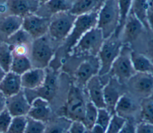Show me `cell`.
I'll return each instance as SVG.
<instances>
[{"mask_svg": "<svg viewBox=\"0 0 153 133\" xmlns=\"http://www.w3.org/2000/svg\"><path fill=\"white\" fill-rule=\"evenodd\" d=\"M120 84L121 83L117 80L112 77L109 78L107 83L104 85L103 96L106 108L112 114H115V105L123 95L121 92Z\"/></svg>", "mask_w": 153, "mask_h": 133, "instance_id": "obj_17", "label": "cell"}, {"mask_svg": "<svg viewBox=\"0 0 153 133\" xmlns=\"http://www.w3.org/2000/svg\"><path fill=\"white\" fill-rule=\"evenodd\" d=\"M13 55L10 46L5 42L0 45V66L6 72L10 71Z\"/></svg>", "mask_w": 153, "mask_h": 133, "instance_id": "obj_31", "label": "cell"}, {"mask_svg": "<svg viewBox=\"0 0 153 133\" xmlns=\"http://www.w3.org/2000/svg\"><path fill=\"white\" fill-rule=\"evenodd\" d=\"M86 103L84 93L80 87L75 84L71 85L64 107V116L72 121L82 122Z\"/></svg>", "mask_w": 153, "mask_h": 133, "instance_id": "obj_5", "label": "cell"}, {"mask_svg": "<svg viewBox=\"0 0 153 133\" xmlns=\"http://www.w3.org/2000/svg\"><path fill=\"white\" fill-rule=\"evenodd\" d=\"M147 23L148 29L153 32V2L149 0V7L147 13Z\"/></svg>", "mask_w": 153, "mask_h": 133, "instance_id": "obj_42", "label": "cell"}, {"mask_svg": "<svg viewBox=\"0 0 153 133\" xmlns=\"http://www.w3.org/2000/svg\"><path fill=\"white\" fill-rule=\"evenodd\" d=\"M142 121L153 124V93L143 98L140 103Z\"/></svg>", "mask_w": 153, "mask_h": 133, "instance_id": "obj_29", "label": "cell"}, {"mask_svg": "<svg viewBox=\"0 0 153 133\" xmlns=\"http://www.w3.org/2000/svg\"><path fill=\"white\" fill-rule=\"evenodd\" d=\"M136 110L134 101L126 94H123L118 99L115 107V114L127 119V117L132 114Z\"/></svg>", "mask_w": 153, "mask_h": 133, "instance_id": "obj_25", "label": "cell"}, {"mask_svg": "<svg viewBox=\"0 0 153 133\" xmlns=\"http://www.w3.org/2000/svg\"><path fill=\"white\" fill-rule=\"evenodd\" d=\"M23 89L21 75L11 71L6 72L0 82V92L6 97H10Z\"/></svg>", "mask_w": 153, "mask_h": 133, "instance_id": "obj_21", "label": "cell"}, {"mask_svg": "<svg viewBox=\"0 0 153 133\" xmlns=\"http://www.w3.org/2000/svg\"><path fill=\"white\" fill-rule=\"evenodd\" d=\"M33 39L22 28L13 34L7 40V43L10 46H13L21 43H32Z\"/></svg>", "mask_w": 153, "mask_h": 133, "instance_id": "obj_33", "label": "cell"}, {"mask_svg": "<svg viewBox=\"0 0 153 133\" xmlns=\"http://www.w3.org/2000/svg\"><path fill=\"white\" fill-rule=\"evenodd\" d=\"M72 122L71 120L64 116L51 119L45 123L44 133H66Z\"/></svg>", "mask_w": 153, "mask_h": 133, "instance_id": "obj_24", "label": "cell"}, {"mask_svg": "<svg viewBox=\"0 0 153 133\" xmlns=\"http://www.w3.org/2000/svg\"><path fill=\"white\" fill-rule=\"evenodd\" d=\"M152 2H153V0H152Z\"/></svg>", "mask_w": 153, "mask_h": 133, "instance_id": "obj_51", "label": "cell"}, {"mask_svg": "<svg viewBox=\"0 0 153 133\" xmlns=\"http://www.w3.org/2000/svg\"><path fill=\"white\" fill-rule=\"evenodd\" d=\"M136 133H153V124L140 122L136 125Z\"/></svg>", "mask_w": 153, "mask_h": 133, "instance_id": "obj_41", "label": "cell"}, {"mask_svg": "<svg viewBox=\"0 0 153 133\" xmlns=\"http://www.w3.org/2000/svg\"><path fill=\"white\" fill-rule=\"evenodd\" d=\"M149 7V0H133L130 11L143 24L145 28L148 29L147 13Z\"/></svg>", "mask_w": 153, "mask_h": 133, "instance_id": "obj_27", "label": "cell"}, {"mask_svg": "<svg viewBox=\"0 0 153 133\" xmlns=\"http://www.w3.org/2000/svg\"><path fill=\"white\" fill-rule=\"evenodd\" d=\"M50 18L48 35L54 42L65 40L72 31L76 16L66 11L55 14Z\"/></svg>", "mask_w": 153, "mask_h": 133, "instance_id": "obj_3", "label": "cell"}, {"mask_svg": "<svg viewBox=\"0 0 153 133\" xmlns=\"http://www.w3.org/2000/svg\"><path fill=\"white\" fill-rule=\"evenodd\" d=\"M13 117L27 116L30 108V103L28 101L24 90L18 93L7 98L6 107Z\"/></svg>", "mask_w": 153, "mask_h": 133, "instance_id": "obj_14", "label": "cell"}, {"mask_svg": "<svg viewBox=\"0 0 153 133\" xmlns=\"http://www.w3.org/2000/svg\"><path fill=\"white\" fill-rule=\"evenodd\" d=\"M98 108L91 101L87 102L82 123L90 131L96 122Z\"/></svg>", "mask_w": 153, "mask_h": 133, "instance_id": "obj_30", "label": "cell"}, {"mask_svg": "<svg viewBox=\"0 0 153 133\" xmlns=\"http://www.w3.org/2000/svg\"><path fill=\"white\" fill-rule=\"evenodd\" d=\"M90 101L98 108H106L103 96L104 85L102 84L100 76L96 75L90 78L85 85Z\"/></svg>", "mask_w": 153, "mask_h": 133, "instance_id": "obj_19", "label": "cell"}, {"mask_svg": "<svg viewBox=\"0 0 153 133\" xmlns=\"http://www.w3.org/2000/svg\"><path fill=\"white\" fill-rule=\"evenodd\" d=\"M45 69V80L40 87L34 90L23 89L26 98L30 103L37 97H40L50 101L56 95L58 89L57 72L51 67H48Z\"/></svg>", "mask_w": 153, "mask_h": 133, "instance_id": "obj_9", "label": "cell"}, {"mask_svg": "<svg viewBox=\"0 0 153 133\" xmlns=\"http://www.w3.org/2000/svg\"><path fill=\"white\" fill-rule=\"evenodd\" d=\"M120 13V23L118 29L115 34L117 36L122 30L126 19L130 13L133 0H117Z\"/></svg>", "mask_w": 153, "mask_h": 133, "instance_id": "obj_32", "label": "cell"}, {"mask_svg": "<svg viewBox=\"0 0 153 133\" xmlns=\"http://www.w3.org/2000/svg\"><path fill=\"white\" fill-rule=\"evenodd\" d=\"M143 28L145 27L142 22L130 11L122 28L124 41L127 43L135 40L142 33Z\"/></svg>", "mask_w": 153, "mask_h": 133, "instance_id": "obj_22", "label": "cell"}, {"mask_svg": "<svg viewBox=\"0 0 153 133\" xmlns=\"http://www.w3.org/2000/svg\"><path fill=\"white\" fill-rule=\"evenodd\" d=\"M50 20L48 17L31 14L23 18L22 28L35 40L48 34Z\"/></svg>", "mask_w": 153, "mask_h": 133, "instance_id": "obj_10", "label": "cell"}, {"mask_svg": "<svg viewBox=\"0 0 153 133\" xmlns=\"http://www.w3.org/2000/svg\"><path fill=\"white\" fill-rule=\"evenodd\" d=\"M66 133H69V132H66Z\"/></svg>", "mask_w": 153, "mask_h": 133, "instance_id": "obj_50", "label": "cell"}, {"mask_svg": "<svg viewBox=\"0 0 153 133\" xmlns=\"http://www.w3.org/2000/svg\"><path fill=\"white\" fill-rule=\"evenodd\" d=\"M123 46L122 41L115 34L105 40L97 55L100 65L99 76L105 75L110 72L112 65L120 54Z\"/></svg>", "mask_w": 153, "mask_h": 133, "instance_id": "obj_4", "label": "cell"}, {"mask_svg": "<svg viewBox=\"0 0 153 133\" xmlns=\"http://www.w3.org/2000/svg\"><path fill=\"white\" fill-rule=\"evenodd\" d=\"M32 43H21L13 46H10L13 56H28L29 57Z\"/></svg>", "mask_w": 153, "mask_h": 133, "instance_id": "obj_37", "label": "cell"}, {"mask_svg": "<svg viewBox=\"0 0 153 133\" xmlns=\"http://www.w3.org/2000/svg\"><path fill=\"white\" fill-rule=\"evenodd\" d=\"M5 74H6V72L0 66V82L2 80V79L3 78V77H4V75H5Z\"/></svg>", "mask_w": 153, "mask_h": 133, "instance_id": "obj_47", "label": "cell"}, {"mask_svg": "<svg viewBox=\"0 0 153 133\" xmlns=\"http://www.w3.org/2000/svg\"><path fill=\"white\" fill-rule=\"evenodd\" d=\"M98 11L76 16L72 31L65 40L66 49L71 52L78 40L91 29L97 26Z\"/></svg>", "mask_w": 153, "mask_h": 133, "instance_id": "obj_6", "label": "cell"}, {"mask_svg": "<svg viewBox=\"0 0 153 133\" xmlns=\"http://www.w3.org/2000/svg\"><path fill=\"white\" fill-rule=\"evenodd\" d=\"M128 83L134 92L143 98L153 93V75L151 72H136Z\"/></svg>", "mask_w": 153, "mask_h": 133, "instance_id": "obj_13", "label": "cell"}, {"mask_svg": "<svg viewBox=\"0 0 153 133\" xmlns=\"http://www.w3.org/2000/svg\"><path fill=\"white\" fill-rule=\"evenodd\" d=\"M68 132L69 133H91L82 122L78 120L72 121Z\"/></svg>", "mask_w": 153, "mask_h": 133, "instance_id": "obj_40", "label": "cell"}, {"mask_svg": "<svg viewBox=\"0 0 153 133\" xmlns=\"http://www.w3.org/2000/svg\"><path fill=\"white\" fill-rule=\"evenodd\" d=\"M27 121V116L13 117L7 133H24Z\"/></svg>", "mask_w": 153, "mask_h": 133, "instance_id": "obj_34", "label": "cell"}, {"mask_svg": "<svg viewBox=\"0 0 153 133\" xmlns=\"http://www.w3.org/2000/svg\"><path fill=\"white\" fill-rule=\"evenodd\" d=\"M126 120L123 117L114 114L106 128L105 133H119Z\"/></svg>", "mask_w": 153, "mask_h": 133, "instance_id": "obj_35", "label": "cell"}, {"mask_svg": "<svg viewBox=\"0 0 153 133\" xmlns=\"http://www.w3.org/2000/svg\"><path fill=\"white\" fill-rule=\"evenodd\" d=\"M23 21V18L17 16H1L0 40L6 42L10 37L22 27Z\"/></svg>", "mask_w": 153, "mask_h": 133, "instance_id": "obj_20", "label": "cell"}, {"mask_svg": "<svg viewBox=\"0 0 153 133\" xmlns=\"http://www.w3.org/2000/svg\"><path fill=\"white\" fill-rule=\"evenodd\" d=\"M0 133H2V132H0Z\"/></svg>", "mask_w": 153, "mask_h": 133, "instance_id": "obj_53", "label": "cell"}, {"mask_svg": "<svg viewBox=\"0 0 153 133\" xmlns=\"http://www.w3.org/2000/svg\"><path fill=\"white\" fill-rule=\"evenodd\" d=\"M45 129V123L27 117V124L24 133H44Z\"/></svg>", "mask_w": 153, "mask_h": 133, "instance_id": "obj_36", "label": "cell"}, {"mask_svg": "<svg viewBox=\"0 0 153 133\" xmlns=\"http://www.w3.org/2000/svg\"><path fill=\"white\" fill-rule=\"evenodd\" d=\"M53 42L48 34L33 40L29 56L32 68L45 69L50 65L55 55Z\"/></svg>", "mask_w": 153, "mask_h": 133, "instance_id": "obj_2", "label": "cell"}, {"mask_svg": "<svg viewBox=\"0 0 153 133\" xmlns=\"http://www.w3.org/2000/svg\"><path fill=\"white\" fill-rule=\"evenodd\" d=\"M105 0H75L70 12L76 16L98 11Z\"/></svg>", "mask_w": 153, "mask_h": 133, "instance_id": "obj_23", "label": "cell"}, {"mask_svg": "<svg viewBox=\"0 0 153 133\" xmlns=\"http://www.w3.org/2000/svg\"><path fill=\"white\" fill-rule=\"evenodd\" d=\"M46 69L32 68L21 75L23 89L34 90L40 87L45 81Z\"/></svg>", "mask_w": 153, "mask_h": 133, "instance_id": "obj_18", "label": "cell"}, {"mask_svg": "<svg viewBox=\"0 0 153 133\" xmlns=\"http://www.w3.org/2000/svg\"><path fill=\"white\" fill-rule=\"evenodd\" d=\"M100 65L97 56H92L82 62L76 68L75 76L79 86H85L88 80L98 75Z\"/></svg>", "mask_w": 153, "mask_h": 133, "instance_id": "obj_12", "label": "cell"}, {"mask_svg": "<svg viewBox=\"0 0 153 133\" xmlns=\"http://www.w3.org/2000/svg\"><path fill=\"white\" fill-rule=\"evenodd\" d=\"M2 43V41H1V40H0V45H1V43Z\"/></svg>", "mask_w": 153, "mask_h": 133, "instance_id": "obj_49", "label": "cell"}, {"mask_svg": "<svg viewBox=\"0 0 153 133\" xmlns=\"http://www.w3.org/2000/svg\"><path fill=\"white\" fill-rule=\"evenodd\" d=\"M104 41L105 38L101 30L96 26L84 34L71 52L97 56Z\"/></svg>", "mask_w": 153, "mask_h": 133, "instance_id": "obj_8", "label": "cell"}, {"mask_svg": "<svg viewBox=\"0 0 153 133\" xmlns=\"http://www.w3.org/2000/svg\"><path fill=\"white\" fill-rule=\"evenodd\" d=\"M6 0H0V14L1 16H5L6 13Z\"/></svg>", "mask_w": 153, "mask_h": 133, "instance_id": "obj_46", "label": "cell"}, {"mask_svg": "<svg viewBox=\"0 0 153 133\" xmlns=\"http://www.w3.org/2000/svg\"><path fill=\"white\" fill-rule=\"evenodd\" d=\"M13 117L6 108L0 113V132L7 133Z\"/></svg>", "mask_w": 153, "mask_h": 133, "instance_id": "obj_39", "label": "cell"}, {"mask_svg": "<svg viewBox=\"0 0 153 133\" xmlns=\"http://www.w3.org/2000/svg\"><path fill=\"white\" fill-rule=\"evenodd\" d=\"M48 1H50V0H38V1L39 2V3H40V4L41 5V4H45V3H46L47 2H48Z\"/></svg>", "mask_w": 153, "mask_h": 133, "instance_id": "obj_48", "label": "cell"}, {"mask_svg": "<svg viewBox=\"0 0 153 133\" xmlns=\"http://www.w3.org/2000/svg\"><path fill=\"white\" fill-rule=\"evenodd\" d=\"M1 14H0V17H1Z\"/></svg>", "mask_w": 153, "mask_h": 133, "instance_id": "obj_52", "label": "cell"}, {"mask_svg": "<svg viewBox=\"0 0 153 133\" xmlns=\"http://www.w3.org/2000/svg\"><path fill=\"white\" fill-rule=\"evenodd\" d=\"M52 111L49 101L37 97L30 102V108L27 114V117L33 119L47 123L51 119Z\"/></svg>", "mask_w": 153, "mask_h": 133, "instance_id": "obj_16", "label": "cell"}, {"mask_svg": "<svg viewBox=\"0 0 153 133\" xmlns=\"http://www.w3.org/2000/svg\"><path fill=\"white\" fill-rule=\"evenodd\" d=\"M32 68L29 57L13 56L10 71L22 75Z\"/></svg>", "mask_w": 153, "mask_h": 133, "instance_id": "obj_28", "label": "cell"}, {"mask_svg": "<svg viewBox=\"0 0 153 133\" xmlns=\"http://www.w3.org/2000/svg\"><path fill=\"white\" fill-rule=\"evenodd\" d=\"M119 133H136V125L132 122L126 120Z\"/></svg>", "mask_w": 153, "mask_h": 133, "instance_id": "obj_43", "label": "cell"}, {"mask_svg": "<svg viewBox=\"0 0 153 133\" xmlns=\"http://www.w3.org/2000/svg\"><path fill=\"white\" fill-rule=\"evenodd\" d=\"M75 0H50L40 5L36 14L50 18L53 15L66 11H70Z\"/></svg>", "mask_w": 153, "mask_h": 133, "instance_id": "obj_15", "label": "cell"}, {"mask_svg": "<svg viewBox=\"0 0 153 133\" xmlns=\"http://www.w3.org/2000/svg\"><path fill=\"white\" fill-rule=\"evenodd\" d=\"M148 53V58H149L151 63L153 64V40L149 42Z\"/></svg>", "mask_w": 153, "mask_h": 133, "instance_id": "obj_44", "label": "cell"}, {"mask_svg": "<svg viewBox=\"0 0 153 133\" xmlns=\"http://www.w3.org/2000/svg\"><path fill=\"white\" fill-rule=\"evenodd\" d=\"M131 50L127 45H123L120 54L112 65L110 73L121 84L128 81L136 72L134 71L131 60Z\"/></svg>", "mask_w": 153, "mask_h": 133, "instance_id": "obj_7", "label": "cell"}, {"mask_svg": "<svg viewBox=\"0 0 153 133\" xmlns=\"http://www.w3.org/2000/svg\"><path fill=\"white\" fill-rule=\"evenodd\" d=\"M40 5L38 0H6L5 16L14 15L24 18L35 13Z\"/></svg>", "mask_w": 153, "mask_h": 133, "instance_id": "obj_11", "label": "cell"}, {"mask_svg": "<svg viewBox=\"0 0 153 133\" xmlns=\"http://www.w3.org/2000/svg\"><path fill=\"white\" fill-rule=\"evenodd\" d=\"M112 115L113 114L106 108H98V113L96 123L102 126L106 129Z\"/></svg>", "mask_w": 153, "mask_h": 133, "instance_id": "obj_38", "label": "cell"}, {"mask_svg": "<svg viewBox=\"0 0 153 133\" xmlns=\"http://www.w3.org/2000/svg\"><path fill=\"white\" fill-rule=\"evenodd\" d=\"M7 98L0 92V113L6 107Z\"/></svg>", "mask_w": 153, "mask_h": 133, "instance_id": "obj_45", "label": "cell"}, {"mask_svg": "<svg viewBox=\"0 0 153 133\" xmlns=\"http://www.w3.org/2000/svg\"><path fill=\"white\" fill-rule=\"evenodd\" d=\"M130 56L136 72H151L153 64L147 56L135 51H131Z\"/></svg>", "mask_w": 153, "mask_h": 133, "instance_id": "obj_26", "label": "cell"}, {"mask_svg": "<svg viewBox=\"0 0 153 133\" xmlns=\"http://www.w3.org/2000/svg\"><path fill=\"white\" fill-rule=\"evenodd\" d=\"M120 13L117 0H105L97 13V27L105 40L115 34L119 26Z\"/></svg>", "mask_w": 153, "mask_h": 133, "instance_id": "obj_1", "label": "cell"}]
</instances>
